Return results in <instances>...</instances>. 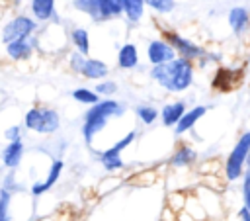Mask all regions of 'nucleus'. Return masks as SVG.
Masks as SVG:
<instances>
[{"label":"nucleus","mask_w":250,"mask_h":221,"mask_svg":"<svg viewBox=\"0 0 250 221\" xmlns=\"http://www.w3.org/2000/svg\"><path fill=\"white\" fill-rule=\"evenodd\" d=\"M148 76L162 90H166L170 94H180V92H186L193 84L195 66H193L191 61H188L184 57H178V59H174L166 65L150 66Z\"/></svg>","instance_id":"nucleus-1"},{"label":"nucleus","mask_w":250,"mask_h":221,"mask_svg":"<svg viewBox=\"0 0 250 221\" xmlns=\"http://www.w3.org/2000/svg\"><path fill=\"white\" fill-rule=\"evenodd\" d=\"M123 113H125V106L119 100H115V98H104L96 106L88 108L86 113H84V121H82L84 143L92 145L96 135L105 129L107 121L113 119V117H121Z\"/></svg>","instance_id":"nucleus-2"},{"label":"nucleus","mask_w":250,"mask_h":221,"mask_svg":"<svg viewBox=\"0 0 250 221\" xmlns=\"http://www.w3.org/2000/svg\"><path fill=\"white\" fill-rule=\"evenodd\" d=\"M23 127L27 131H33L39 135H53L61 127V115L55 108L33 106L23 115Z\"/></svg>","instance_id":"nucleus-3"},{"label":"nucleus","mask_w":250,"mask_h":221,"mask_svg":"<svg viewBox=\"0 0 250 221\" xmlns=\"http://www.w3.org/2000/svg\"><path fill=\"white\" fill-rule=\"evenodd\" d=\"M248 155H250V129L244 131V133L236 139L234 147L230 149V153H229V156H227V160H225V178H227L229 182L242 180Z\"/></svg>","instance_id":"nucleus-4"},{"label":"nucleus","mask_w":250,"mask_h":221,"mask_svg":"<svg viewBox=\"0 0 250 221\" xmlns=\"http://www.w3.org/2000/svg\"><path fill=\"white\" fill-rule=\"evenodd\" d=\"M37 29H39V22L31 14H14L2 25V31H0L2 33V43L8 45L12 41L37 35Z\"/></svg>","instance_id":"nucleus-5"},{"label":"nucleus","mask_w":250,"mask_h":221,"mask_svg":"<svg viewBox=\"0 0 250 221\" xmlns=\"http://www.w3.org/2000/svg\"><path fill=\"white\" fill-rule=\"evenodd\" d=\"M162 37L176 49V53H178V57H184V59H188V61H201V59H205V55H207V49L205 47H201V45H197L195 41H191V39H188L186 35H182L180 31H174V29H164L162 31Z\"/></svg>","instance_id":"nucleus-6"},{"label":"nucleus","mask_w":250,"mask_h":221,"mask_svg":"<svg viewBox=\"0 0 250 221\" xmlns=\"http://www.w3.org/2000/svg\"><path fill=\"white\" fill-rule=\"evenodd\" d=\"M137 139V131H129L127 135H123L119 141H115L111 147H107L105 151L100 153V162L104 166V170L107 172H115V170H121L125 166L123 158H121V153Z\"/></svg>","instance_id":"nucleus-7"},{"label":"nucleus","mask_w":250,"mask_h":221,"mask_svg":"<svg viewBox=\"0 0 250 221\" xmlns=\"http://www.w3.org/2000/svg\"><path fill=\"white\" fill-rule=\"evenodd\" d=\"M145 55H146V61L150 66H156V65H166L174 59H178V53L176 49L164 39V37H156V39H150L146 43V49H145Z\"/></svg>","instance_id":"nucleus-8"},{"label":"nucleus","mask_w":250,"mask_h":221,"mask_svg":"<svg viewBox=\"0 0 250 221\" xmlns=\"http://www.w3.org/2000/svg\"><path fill=\"white\" fill-rule=\"evenodd\" d=\"M37 47H39V39H37V35H31V37L18 39V41H12V43L4 45V55L14 63L16 61H25L35 53Z\"/></svg>","instance_id":"nucleus-9"},{"label":"nucleus","mask_w":250,"mask_h":221,"mask_svg":"<svg viewBox=\"0 0 250 221\" xmlns=\"http://www.w3.org/2000/svg\"><path fill=\"white\" fill-rule=\"evenodd\" d=\"M227 23L236 37H242L250 27V10L246 6H232L227 14Z\"/></svg>","instance_id":"nucleus-10"},{"label":"nucleus","mask_w":250,"mask_h":221,"mask_svg":"<svg viewBox=\"0 0 250 221\" xmlns=\"http://www.w3.org/2000/svg\"><path fill=\"white\" fill-rule=\"evenodd\" d=\"M186 111H188V106H186L184 100L168 102L160 108V121L164 123V127H176Z\"/></svg>","instance_id":"nucleus-11"},{"label":"nucleus","mask_w":250,"mask_h":221,"mask_svg":"<svg viewBox=\"0 0 250 221\" xmlns=\"http://www.w3.org/2000/svg\"><path fill=\"white\" fill-rule=\"evenodd\" d=\"M29 14L39 23H49L57 18V2L55 0H29Z\"/></svg>","instance_id":"nucleus-12"},{"label":"nucleus","mask_w":250,"mask_h":221,"mask_svg":"<svg viewBox=\"0 0 250 221\" xmlns=\"http://www.w3.org/2000/svg\"><path fill=\"white\" fill-rule=\"evenodd\" d=\"M23 141L18 139V141H8L2 149V164L4 168L8 170H16L20 164H21V158H23Z\"/></svg>","instance_id":"nucleus-13"},{"label":"nucleus","mask_w":250,"mask_h":221,"mask_svg":"<svg viewBox=\"0 0 250 221\" xmlns=\"http://www.w3.org/2000/svg\"><path fill=\"white\" fill-rule=\"evenodd\" d=\"M207 111H209V106H205V104H199V106L189 108V110L184 113V117L180 119V123L174 127V133H176V135H184V133L191 131V129L195 127V123H197Z\"/></svg>","instance_id":"nucleus-14"},{"label":"nucleus","mask_w":250,"mask_h":221,"mask_svg":"<svg viewBox=\"0 0 250 221\" xmlns=\"http://www.w3.org/2000/svg\"><path fill=\"white\" fill-rule=\"evenodd\" d=\"M62 168H64V162H62L61 158H55V160L51 162V168H49V172H47V178L41 180V182H35V184L31 186V194H33V196H41V194H45L47 190H51V188L57 184V180L61 178Z\"/></svg>","instance_id":"nucleus-15"},{"label":"nucleus","mask_w":250,"mask_h":221,"mask_svg":"<svg viewBox=\"0 0 250 221\" xmlns=\"http://www.w3.org/2000/svg\"><path fill=\"white\" fill-rule=\"evenodd\" d=\"M117 18H123V0H98L94 22H109Z\"/></svg>","instance_id":"nucleus-16"},{"label":"nucleus","mask_w":250,"mask_h":221,"mask_svg":"<svg viewBox=\"0 0 250 221\" xmlns=\"http://www.w3.org/2000/svg\"><path fill=\"white\" fill-rule=\"evenodd\" d=\"M117 66L121 70H133L139 66V49L135 43L127 41L117 51Z\"/></svg>","instance_id":"nucleus-17"},{"label":"nucleus","mask_w":250,"mask_h":221,"mask_svg":"<svg viewBox=\"0 0 250 221\" xmlns=\"http://www.w3.org/2000/svg\"><path fill=\"white\" fill-rule=\"evenodd\" d=\"M86 80H105L109 76V65L102 59H96V57H88L84 68H82V74Z\"/></svg>","instance_id":"nucleus-18"},{"label":"nucleus","mask_w":250,"mask_h":221,"mask_svg":"<svg viewBox=\"0 0 250 221\" xmlns=\"http://www.w3.org/2000/svg\"><path fill=\"white\" fill-rule=\"evenodd\" d=\"M146 8V0H123V18L131 25H137L143 22Z\"/></svg>","instance_id":"nucleus-19"},{"label":"nucleus","mask_w":250,"mask_h":221,"mask_svg":"<svg viewBox=\"0 0 250 221\" xmlns=\"http://www.w3.org/2000/svg\"><path fill=\"white\" fill-rule=\"evenodd\" d=\"M195 160H197L195 149L189 147V145H180V147L174 151V155H172V158H170V164H172L174 168H186V166H191Z\"/></svg>","instance_id":"nucleus-20"},{"label":"nucleus","mask_w":250,"mask_h":221,"mask_svg":"<svg viewBox=\"0 0 250 221\" xmlns=\"http://www.w3.org/2000/svg\"><path fill=\"white\" fill-rule=\"evenodd\" d=\"M68 37H70V43L76 51H80L82 55H90V31L82 25H74L70 31H68Z\"/></svg>","instance_id":"nucleus-21"},{"label":"nucleus","mask_w":250,"mask_h":221,"mask_svg":"<svg viewBox=\"0 0 250 221\" xmlns=\"http://www.w3.org/2000/svg\"><path fill=\"white\" fill-rule=\"evenodd\" d=\"M236 80H240V74H236L232 68H227V66H221V68H217V72H215V78H213V88H217V90H223L225 92V82H229V86L232 88V86H236Z\"/></svg>","instance_id":"nucleus-22"},{"label":"nucleus","mask_w":250,"mask_h":221,"mask_svg":"<svg viewBox=\"0 0 250 221\" xmlns=\"http://www.w3.org/2000/svg\"><path fill=\"white\" fill-rule=\"evenodd\" d=\"M70 96H72V100L74 102H78V104H84V106H96L98 102H102V98L96 94V90H92V88H84V86H80V88H74L72 92H70Z\"/></svg>","instance_id":"nucleus-23"},{"label":"nucleus","mask_w":250,"mask_h":221,"mask_svg":"<svg viewBox=\"0 0 250 221\" xmlns=\"http://www.w3.org/2000/svg\"><path fill=\"white\" fill-rule=\"evenodd\" d=\"M135 115L141 119V123L152 125L160 117V110L150 106V104H139V106H135Z\"/></svg>","instance_id":"nucleus-24"},{"label":"nucleus","mask_w":250,"mask_h":221,"mask_svg":"<svg viewBox=\"0 0 250 221\" xmlns=\"http://www.w3.org/2000/svg\"><path fill=\"white\" fill-rule=\"evenodd\" d=\"M146 6H148L152 12L160 14V16H168V14L174 12L176 0H146Z\"/></svg>","instance_id":"nucleus-25"},{"label":"nucleus","mask_w":250,"mask_h":221,"mask_svg":"<svg viewBox=\"0 0 250 221\" xmlns=\"http://www.w3.org/2000/svg\"><path fill=\"white\" fill-rule=\"evenodd\" d=\"M86 61H88V57H86V55H82V53H80V51H76V49H72V51L68 53V59H66L68 68H70L72 72H76V74H82V68H84Z\"/></svg>","instance_id":"nucleus-26"},{"label":"nucleus","mask_w":250,"mask_h":221,"mask_svg":"<svg viewBox=\"0 0 250 221\" xmlns=\"http://www.w3.org/2000/svg\"><path fill=\"white\" fill-rule=\"evenodd\" d=\"M72 2V8L86 14L92 22L96 20V8H98V0H70Z\"/></svg>","instance_id":"nucleus-27"},{"label":"nucleus","mask_w":250,"mask_h":221,"mask_svg":"<svg viewBox=\"0 0 250 221\" xmlns=\"http://www.w3.org/2000/svg\"><path fill=\"white\" fill-rule=\"evenodd\" d=\"M117 88H119V86H117V82H115V80H109V78L100 80V82H96V84H94L96 94H98V96H104V98H111V96H115Z\"/></svg>","instance_id":"nucleus-28"},{"label":"nucleus","mask_w":250,"mask_h":221,"mask_svg":"<svg viewBox=\"0 0 250 221\" xmlns=\"http://www.w3.org/2000/svg\"><path fill=\"white\" fill-rule=\"evenodd\" d=\"M4 137H6V141H18V139H21V127H20V125L8 127V129L4 131Z\"/></svg>","instance_id":"nucleus-29"},{"label":"nucleus","mask_w":250,"mask_h":221,"mask_svg":"<svg viewBox=\"0 0 250 221\" xmlns=\"http://www.w3.org/2000/svg\"><path fill=\"white\" fill-rule=\"evenodd\" d=\"M238 221H250V209L246 205H242L238 209Z\"/></svg>","instance_id":"nucleus-30"},{"label":"nucleus","mask_w":250,"mask_h":221,"mask_svg":"<svg viewBox=\"0 0 250 221\" xmlns=\"http://www.w3.org/2000/svg\"><path fill=\"white\" fill-rule=\"evenodd\" d=\"M242 199H244V205L250 209V186H244L242 188Z\"/></svg>","instance_id":"nucleus-31"},{"label":"nucleus","mask_w":250,"mask_h":221,"mask_svg":"<svg viewBox=\"0 0 250 221\" xmlns=\"http://www.w3.org/2000/svg\"><path fill=\"white\" fill-rule=\"evenodd\" d=\"M246 170H250V155H248V160H246Z\"/></svg>","instance_id":"nucleus-32"},{"label":"nucleus","mask_w":250,"mask_h":221,"mask_svg":"<svg viewBox=\"0 0 250 221\" xmlns=\"http://www.w3.org/2000/svg\"><path fill=\"white\" fill-rule=\"evenodd\" d=\"M246 66H248V70H250V55L246 57Z\"/></svg>","instance_id":"nucleus-33"}]
</instances>
